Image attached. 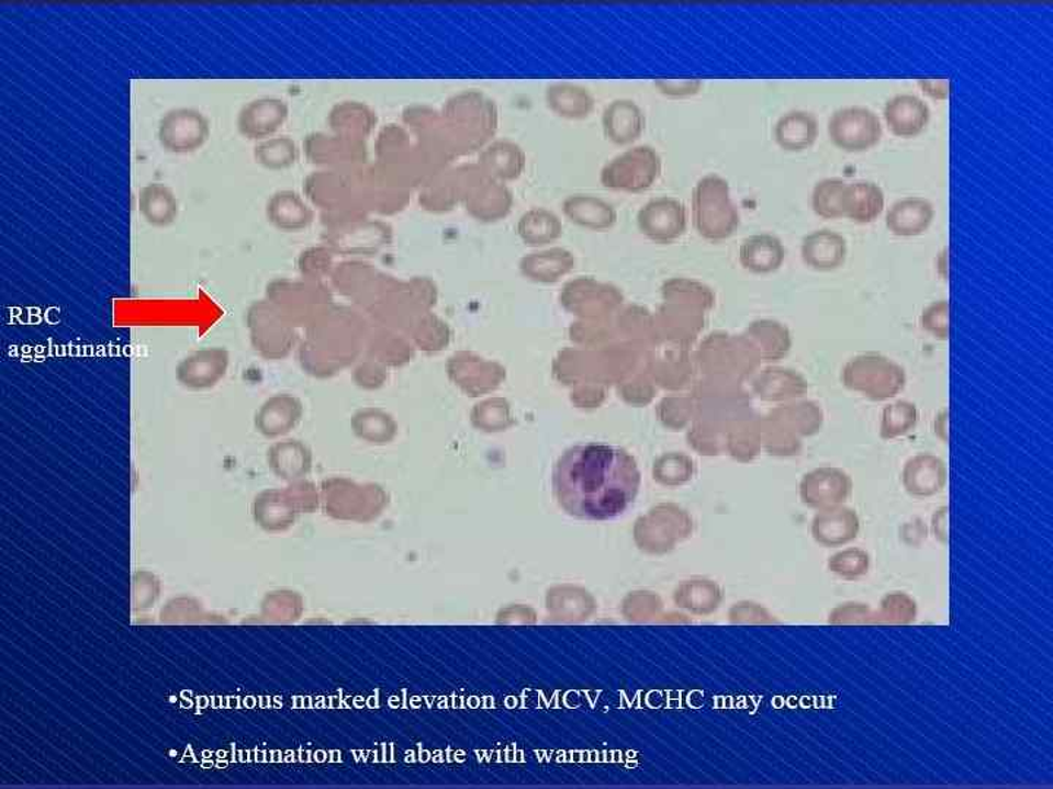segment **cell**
<instances>
[{"label":"cell","mask_w":1053,"mask_h":789,"mask_svg":"<svg viewBox=\"0 0 1053 789\" xmlns=\"http://www.w3.org/2000/svg\"><path fill=\"white\" fill-rule=\"evenodd\" d=\"M641 473L631 453L605 443L576 444L553 469L558 505L583 521H610L637 499Z\"/></svg>","instance_id":"obj_1"},{"label":"cell","mask_w":1053,"mask_h":789,"mask_svg":"<svg viewBox=\"0 0 1053 789\" xmlns=\"http://www.w3.org/2000/svg\"><path fill=\"white\" fill-rule=\"evenodd\" d=\"M443 116L456 136L462 156L479 153L484 145L495 139L500 125L495 101L475 90L452 95L444 105Z\"/></svg>","instance_id":"obj_2"},{"label":"cell","mask_w":1053,"mask_h":789,"mask_svg":"<svg viewBox=\"0 0 1053 789\" xmlns=\"http://www.w3.org/2000/svg\"><path fill=\"white\" fill-rule=\"evenodd\" d=\"M841 383L872 403H885L905 390L907 376L905 369L889 357L865 352L844 364Z\"/></svg>","instance_id":"obj_3"},{"label":"cell","mask_w":1053,"mask_h":789,"mask_svg":"<svg viewBox=\"0 0 1053 789\" xmlns=\"http://www.w3.org/2000/svg\"><path fill=\"white\" fill-rule=\"evenodd\" d=\"M363 167L314 171L303 182L307 202L323 211V215L365 214L368 208L361 178Z\"/></svg>","instance_id":"obj_4"},{"label":"cell","mask_w":1053,"mask_h":789,"mask_svg":"<svg viewBox=\"0 0 1053 789\" xmlns=\"http://www.w3.org/2000/svg\"><path fill=\"white\" fill-rule=\"evenodd\" d=\"M693 217L705 239L722 240L733 235L740 215L726 179L712 173L698 180L693 191Z\"/></svg>","instance_id":"obj_5"},{"label":"cell","mask_w":1053,"mask_h":789,"mask_svg":"<svg viewBox=\"0 0 1053 789\" xmlns=\"http://www.w3.org/2000/svg\"><path fill=\"white\" fill-rule=\"evenodd\" d=\"M662 170L660 154L650 145H638L612 158L602 169L601 182L610 191L640 193L658 182Z\"/></svg>","instance_id":"obj_6"},{"label":"cell","mask_w":1053,"mask_h":789,"mask_svg":"<svg viewBox=\"0 0 1053 789\" xmlns=\"http://www.w3.org/2000/svg\"><path fill=\"white\" fill-rule=\"evenodd\" d=\"M828 135L845 153H862L874 148L883 138L878 116L866 108L837 110L828 121Z\"/></svg>","instance_id":"obj_7"},{"label":"cell","mask_w":1053,"mask_h":789,"mask_svg":"<svg viewBox=\"0 0 1053 789\" xmlns=\"http://www.w3.org/2000/svg\"><path fill=\"white\" fill-rule=\"evenodd\" d=\"M211 125L200 110L179 108L169 110L158 123L157 136L166 151L192 154L209 140Z\"/></svg>","instance_id":"obj_8"},{"label":"cell","mask_w":1053,"mask_h":789,"mask_svg":"<svg viewBox=\"0 0 1053 789\" xmlns=\"http://www.w3.org/2000/svg\"><path fill=\"white\" fill-rule=\"evenodd\" d=\"M303 151L311 165L321 170H356L368 165L365 143L341 138L327 132H312L303 140Z\"/></svg>","instance_id":"obj_9"},{"label":"cell","mask_w":1053,"mask_h":789,"mask_svg":"<svg viewBox=\"0 0 1053 789\" xmlns=\"http://www.w3.org/2000/svg\"><path fill=\"white\" fill-rule=\"evenodd\" d=\"M853 492V482L845 471L822 466L806 474L800 483V497L813 509H828L844 505Z\"/></svg>","instance_id":"obj_10"},{"label":"cell","mask_w":1053,"mask_h":789,"mask_svg":"<svg viewBox=\"0 0 1053 789\" xmlns=\"http://www.w3.org/2000/svg\"><path fill=\"white\" fill-rule=\"evenodd\" d=\"M228 363L231 356L224 348H202L180 361L176 368V379L187 390H213L226 376Z\"/></svg>","instance_id":"obj_11"},{"label":"cell","mask_w":1053,"mask_h":789,"mask_svg":"<svg viewBox=\"0 0 1053 789\" xmlns=\"http://www.w3.org/2000/svg\"><path fill=\"white\" fill-rule=\"evenodd\" d=\"M688 214L680 200L671 196L654 198L638 213V227L642 235L658 241H672L685 233Z\"/></svg>","instance_id":"obj_12"},{"label":"cell","mask_w":1053,"mask_h":789,"mask_svg":"<svg viewBox=\"0 0 1053 789\" xmlns=\"http://www.w3.org/2000/svg\"><path fill=\"white\" fill-rule=\"evenodd\" d=\"M289 104L279 97H261L246 103L237 114V131L246 139L272 138L289 119Z\"/></svg>","instance_id":"obj_13"},{"label":"cell","mask_w":1053,"mask_h":789,"mask_svg":"<svg viewBox=\"0 0 1053 789\" xmlns=\"http://www.w3.org/2000/svg\"><path fill=\"white\" fill-rule=\"evenodd\" d=\"M901 482L910 496L919 499L937 496L944 492L949 483V470L941 458L932 453H919L906 461Z\"/></svg>","instance_id":"obj_14"},{"label":"cell","mask_w":1053,"mask_h":789,"mask_svg":"<svg viewBox=\"0 0 1053 789\" xmlns=\"http://www.w3.org/2000/svg\"><path fill=\"white\" fill-rule=\"evenodd\" d=\"M478 165L496 182H514L527 167V154L511 139H492L479 151Z\"/></svg>","instance_id":"obj_15"},{"label":"cell","mask_w":1053,"mask_h":789,"mask_svg":"<svg viewBox=\"0 0 1053 789\" xmlns=\"http://www.w3.org/2000/svg\"><path fill=\"white\" fill-rule=\"evenodd\" d=\"M602 126L612 144L625 147L637 143L645 134L646 114L636 101L614 100L603 112Z\"/></svg>","instance_id":"obj_16"},{"label":"cell","mask_w":1053,"mask_h":789,"mask_svg":"<svg viewBox=\"0 0 1053 789\" xmlns=\"http://www.w3.org/2000/svg\"><path fill=\"white\" fill-rule=\"evenodd\" d=\"M861 519L856 510L840 505L819 510L813 521L814 540L824 546H841L856 540Z\"/></svg>","instance_id":"obj_17"},{"label":"cell","mask_w":1053,"mask_h":789,"mask_svg":"<svg viewBox=\"0 0 1053 789\" xmlns=\"http://www.w3.org/2000/svg\"><path fill=\"white\" fill-rule=\"evenodd\" d=\"M884 119L894 135L914 138L928 126L931 110L919 97L898 94L885 104Z\"/></svg>","instance_id":"obj_18"},{"label":"cell","mask_w":1053,"mask_h":789,"mask_svg":"<svg viewBox=\"0 0 1053 789\" xmlns=\"http://www.w3.org/2000/svg\"><path fill=\"white\" fill-rule=\"evenodd\" d=\"M545 101L550 112L565 121H585L596 109L592 92L570 81L550 83L546 88Z\"/></svg>","instance_id":"obj_19"},{"label":"cell","mask_w":1053,"mask_h":789,"mask_svg":"<svg viewBox=\"0 0 1053 789\" xmlns=\"http://www.w3.org/2000/svg\"><path fill=\"white\" fill-rule=\"evenodd\" d=\"M848 258V241L839 233L822 228L810 233L802 241V259L815 271L839 269Z\"/></svg>","instance_id":"obj_20"},{"label":"cell","mask_w":1053,"mask_h":789,"mask_svg":"<svg viewBox=\"0 0 1053 789\" xmlns=\"http://www.w3.org/2000/svg\"><path fill=\"white\" fill-rule=\"evenodd\" d=\"M467 213L479 222H500L511 213L514 206V193L508 184L496 182L491 178L464 201Z\"/></svg>","instance_id":"obj_21"},{"label":"cell","mask_w":1053,"mask_h":789,"mask_svg":"<svg viewBox=\"0 0 1053 789\" xmlns=\"http://www.w3.org/2000/svg\"><path fill=\"white\" fill-rule=\"evenodd\" d=\"M377 113L361 101H341L328 114L332 134L365 143L377 126Z\"/></svg>","instance_id":"obj_22"},{"label":"cell","mask_w":1053,"mask_h":789,"mask_svg":"<svg viewBox=\"0 0 1053 789\" xmlns=\"http://www.w3.org/2000/svg\"><path fill=\"white\" fill-rule=\"evenodd\" d=\"M936 211L923 198H905L889 208L885 224L894 236L916 237L923 235L932 224Z\"/></svg>","instance_id":"obj_23"},{"label":"cell","mask_w":1053,"mask_h":789,"mask_svg":"<svg viewBox=\"0 0 1053 789\" xmlns=\"http://www.w3.org/2000/svg\"><path fill=\"white\" fill-rule=\"evenodd\" d=\"M268 222L285 232H298L314 222L307 200L294 191H279L267 202Z\"/></svg>","instance_id":"obj_24"},{"label":"cell","mask_w":1053,"mask_h":789,"mask_svg":"<svg viewBox=\"0 0 1053 789\" xmlns=\"http://www.w3.org/2000/svg\"><path fill=\"white\" fill-rule=\"evenodd\" d=\"M563 213L572 223L592 230H605L616 223L618 214L615 206L596 195L575 193L563 201Z\"/></svg>","instance_id":"obj_25"},{"label":"cell","mask_w":1053,"mask_h":789,"mask_svg":"<svg viewBox=\"0 0 1053 789\" xmlns=\"http://www.w3.org/2000/svg\"><path fill=\"white\" fill-rule=\"evenodd\" d=\"M774 138L784 151H804L813 147L818 138L817 117L805 110H792L775 123Z\"/></svg>","instance_id":"obj_26"},{"label":"cell","mask_w":1053,"mask_h":789,"mask_svg":"<svg viewBox=\"0 0 1053 789\" xmlns=\"http://www.w3.org/2000/svg\"><path fill=\"white\" fill-rule=\"evenodd\" d=\"M141 217L153 227H169L178 219L179 201L167 184L148 183L139 191Z\"/></svg>","instance_id":"obj_27"},{"label":"cell","mask_w":1053,"mask_h":789,"mask_svg":"<svg viewBox=\"0 0 1053 789\" xmlns=\"http://www.w3.org/2000/svg\"><path fill=\"white\" fill-rule=\"evenodd\" d=\"M740 263L748 271L770 273L777 271L786 258V250L777 237L757 235L748 237L740 246Z\"/></svg>","instance_id":"obj_28"},{"label":"cell","mask_w":1053,"mask_h":789,"mask_svg":"<svg viewBox=\"0 0 1053 789\" xmlns=\"http://www.w3.org/2000/svg\"><path fill=\"white\" fill-rule=\"evenodd\" d=\"M884 205V192L878 184L866 180L849 183L844 217L858 224H870L883 214Z\"/></svg>","instance_id":"obj_29"},{"label":"cell","mask_w":1053,"mask_h":789,"mask_svg":"<svg viewBox=\"0 0 1053 789\" xmlns=\"http://www.w3.org/2000/svg\"><path fill=\"white\" fill-rule=\"evenodd\" d=\"M418 204L432 213H445L462 204L452 169H445L427 180L418 192Z\"/></svg>","instance_id":"obj_30"},{"label":"cell","mask_w":1053,"mask_h":789,"mask_svg":"<svg viewBox=\"0 0 1053 789\" xmlns=\"http://www.w3.org/2000/svg\"><path fill=\"white\" fill-rule=\"evenodd\" d=\"M561 232V219L544 206L528 210L518 222L519 236L530 245L548 244L557 239Z\"/></svg>","instance_id":"obj_31"},{"label":"cell","mask_w":1053,"mask_h":789,"mask_svg":"<svg viewBox=\"0 0 1053 789\" xmlns=\"http://www.w3.org/2000/svg\"><path fill=\"white\" fill-rule=\"evenodd\" d=\"M299 156L298 144L290 136H272L258 143L254 149L255 161L271 171L290 169L296 165Z\"/></svg>","instance_id":"obj_32"},{"label":"cell","mask_w":1053,"mask_h":789,"mask_svg":"<svg viewBox=\"0 0 1053 789\" xmlns=\"http://www.w3.org/2000/svg\"><path fill=\"white\" fill-rule=\"evenodd\" d=\"M849 183L843 179H824L815 184L813 191V210L819 217L826 219L843 218L845 202H848Z\"/></svg>","instance_id":"obj_33"},{"label":"cell","mask_w":1053,"mask_h":789,"mask_svg":"<svg viewBox=\"0 0 1053 789\" xmlns=\"http://www.w3.org/2000/svg\"><path fill=\"white\" fill-rule=\"evenodd\" d=\"M918 407L910 401H896L883 409L880 436L883 440L905 438L918 426Z\"/></svg>","instance_id":"obj_34"},{"label":"cell","mask_w":1053,"mask_h":789,"mask_svg":"<svg viewBox=\"0 0 1053 789\" xmlns=\"http://www.w3.org/2000/svg\"><path fill=\"white\" fill-rule=\"evenodd\" d=\"M918 617V604L905 593L887 594L875 611V624H911Z\"/></svg>","instance_id":"obj_35"},{"label":"cell","mask_w":1053,"mask_h":789,"mask_svg":"<svg viewBox=\"0 0 1053 789\" xmlns=\"http://www.w3.org/2000/svg\"><path fill=\"white\" fill-rule=\"evenodd\" d=\"M828 571L844 581H856L871 571V555L862 549H845L828 559Z\"/></svg>","instance_id":"obj_36"},{"label":"cell","mask_w":1053,"mask_h":789,"mask_svg":"<svg viewBox=\"0 0 1053 789\" xmlns=\"http://www.w3.org/2000/svg\"><path fill=\"white\" fill-rule=\"evenodd\" d=\"M806 382L796 373L769 372L761 381V394L769 398H792L806 392Z\"/></svg>","instance_id":"obj_37"},{"label":"cell","mask_w":1053,"mask_h":789,"mask_svg":"<svg viewBox=\"0 0 1053 789\" xmlns=\"http://www.w3.org/2000/svg\"><path fill=\"white\" fill-rule=\"evenodd\" d=\"M749 335L764 346L770 357L783 356L787 351L788 343H791L787 329L777 322H757L749 329Z\"/></svg>","instance_id":"obj_38"},{"label":"cell","mask_w":1053,"mask_h":789,"mask_svg":"<svg viewBox=\"0 0 1053 789\" xmlns=\"http://www.w3.org/2000/svg\"><path fill=\"white\" fill-rule=\"evenodd\" d=\"M920 325L933 338L946 341L950 337V303L938 300L923 308Z\"/></svg>","instance_id":"obj_39"},{"label":"cell","mask_w":1053,"mask_h":789,"mask_svg":"<svg viewBox=\"0 0 1053 789\" xmlns=\"http://www.w3.org/2000/svg\"><path fill=\"white\" fill-rule=\"evenodd\" d=\"M570 267L571 258L563 252L539 255V257L528 259L526 262L528 275L540 278V280H553Z\"/></svg>","instance_id":"obj_40"},{"label":"cell","mask_w":1053,"mask_h":789,"mask_svg":"<svg viewBox=\"0 0 1053 789\" xmlns=\"http://www.w3.org/2000/svg\"><path fill=\"white\" fill-rule=\"evenodd\" d=\"M294 418V405L290 401H275L259 414L258 425L266 433H277L288 427Z\"/></svg>","instance_id":"obj_41"},{"label":"cell","mask_w":1053,"mask_h":789,"mask_svg":"<svg viewBox=\"0 0 1053 789\" xmlns=\"http://www.w3.org/2000/svg\"><path fill=\"white\" fill-rule=\"evenodd\" d=\"M828 623L832 625L875 624V611L867 604H841L830 612Z\"/></svg>","instance_id":"obj_42"},{"label":"cell","mask_w":1053,"mask_h":789,"mask_svg":"<svg viewBox=\"0 0 1053 789\" xmlns=\"http://www.w3.org/2000/svg\"><path fill=\"white\" fill-rule=\"evenodd\" d=\"M791 416L796 422V429L805 436L818 433L824 425L822 409L814 403L797 405L792 409Z\"/></svg>","instance_id":"obj_43"},{"label":"cell","mask_w":1053,"mask_h":789,"mask_svg":"<svg viewBox=\"0 0 1053 789\" xmlns=\"http://www.w3.org/2000/svg\"><path fill=\"white\" fill-rule=\"evenodd\" d=\"M654 87L658 88L660 94L669 97V99H690V97L702 92L704 83L694 78L658 79V81H654Z\"/></svg>","instance_id":"obj_44"},{"label":"cell","mask_w":1053,"mask_h":789,"mask_svg":"<svg viewBox=\"0 0 1053 789\" xmlns=\"http://www.w3.org/2000/svg\"><path fill=\"white\" fill-rule=\"evenodd\" d=\"M949 508H940L936 510L932 517V533L937 540L941 542H946L949 540Z\"/></svg>","instance_id":"obj_45"},{"label":"cell","mask_w":1053,"mask_h":789,"mask_svg":"<svg viewBox=\"0 0 1053 789\" xmlns=\"http://www.w3.org/2000/svg\"><path fill=\"white\" fill-rule=\"evenodd\" d=\"M932 429L938 439L944 443L949 442V412L945 408L933 418Z\"/></svg>","instance_id":"obj_46"},{"label":"cell","mask_w":1053,"mask_h":789,"mask_svg":"<svg viewBox=\"0 0 1053 789\" xmlns=\"http://www.w3.org/2000/svg\"><path fill=\"white\" fill-rule=\"evenodd\" d=\"M919 86L923 88V92H928L936 99H945L949 95V81H920Z\"/></svg>","instance_id":"obj_47"}]
</instances>
